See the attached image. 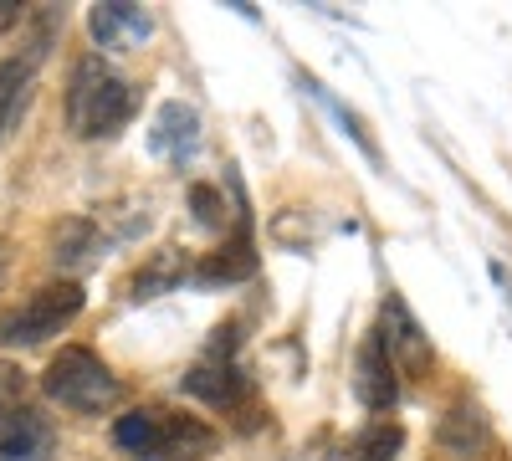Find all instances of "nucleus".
I'll use <instances>...</instances> for the list:
<instances>
[{
	"label": "nucleus",
	"mask_w": 512,
	"mask_h": 461,
	"mask_svg": "<svg viewBox=\"0 0 512 461\" xmlns=\"http://www.w3.org/2000/svg\"><path fill=\"white\" fill-rule=\"evenodd\" d=\"M128 118H134V82L98 52L77 57L67 82V129L77 139H113Z\"/></svg>",
	"instance_id": "obj_1"
},
{
	"label": "nucleus",
	"mask_w": 512,
	"mask_h": 461,
	"mask_svg": "<svg viewBox=\"0 0 512 461\" xmlns=\"http://www.w3.org/2000/svg\"><path fill=\"white\" fill-rule=\"evenodd\" d=\"M41 390H47V400H57L62 410H77V415H98L118 400V380H113V369L93 354V349H62L47 374H41Z\"/></svg>",
	"instance_id": "obj_2"
},
{
	"label": "nucleus",
	"mask_w": 512,
	"mask_h": 461,
	"mask_svg": "<svg viewBox=\"0 0 512 461\" xmlns=\"http://www.w3.org/2000/svg\"><path fill=\"white\" fill-rule=\"evenodd\" d=\"M113 441L139 456V461H175V456H190V451H205L210 436L205 426L185 421V415H169V410H134L123 415V421L113 426Z\"/></svg>",
	"instance_id": "obj_3"
},
{
	"label": "nucleus",
	"mask_w": 512,
	"mask_h": 461,
	"mask_svg": "<svg viewBox=\"0 0 512 461\" xmlns=\"http://www.w3.org/2000/svg\"><path fill=\"white\" fill-rule=\"evenodd\" d=\"M82 313V287L77 282H47L31 298H21L16 308L0 313V344L6 349H31L41 339L62 333L72 318Z\"/></svg>",
	"instance_id": "obj_4"
},
{
	"label": "nucleus",
	"mask_w": 512,
	"mask_h": 461,
	"mask_svg": "<svg viewBox=\"0 0 512 461\" xmlns=\"http://www.w3.org/2000/svg\"><path fill=\"white\" fill-rule=\"evenodd\" d=\"M57 446L52 421L31 405H0V461H47Z\"/></svg>",
	"instance_id": "obj_5"
},
{
	"label": "nucleus",
	"mask_w": 512,
	"mask_h": 461,
	"mask_svg": "<svg viewBox=\"0 0 512 461\" xmlns=\"http://www.w3.org/2000/svg\"><path fill=\"white\" fill-rule=\"evenodd\" d=\"M354 395L364 410H390L395 395H400V380H395V359L384 349L379 333L359 344V364H354Z\"/></svg>",
	"instance_id": "obj_6"
},
{
	"label": "nucleus",
	"mask_w": 512,
	"mask_h": 461,
	"mask_svg": "<svg viewBox=\"0 0 512 461\" xmlns=\"http://www.w3.org/2000/svg\"><path fill=\"white\" fill-rule=\"evenodd\" d=\"M149 149L159 159H175L185 164L195 149H200V113L190 103H164L154 113V129H149Z\"/></svg>",
	"instance_id": "obj_7"
},
{
	"label": "nucleus",
	"mask_w": 512,
	"mask_h": 461,
	"mask_svg": "<svg viewBox=\"0 0 512 461\" xmlns=\"http://www.w3.org/2000/svg\"><path fill=\"white\" fill-rule=\"evenodd\" d=\"M374 333L384 339L390 359L395 354L405 359V369H425V364H431V344H425V333L415 328V318H410V308L400 298H384V328H374Z\"/></svg>",
	"instance_id": "obj_8"
},
{
	"label": "nucleus",
	"mask_w": 512,
	"mask_h": 461,
	"mask_svg": "<svg viewBox=\"0 0 512 461\" xmlns=\"http://www.w3.org/2000/svg\"><path fill=\"white\" fill-rule=\"evenodd\" d=\"M88 26H93V41H98V47H123V41H144V36L154 31V26H149V16H144L139 6H128V0H108V6H93Z\"/></svg>",
	"instance_id": "obj_9"
},
{
	"label": "nucleus",
	"mask_w": 512,
	"mask_h": 461,
	"mask_svg": "<svg viewBox=\"0 0 512 461\" xmlns=\"http://www.w3.org/2000/svg\"><path fill=\"white\" fill-rule=\"evenodd\" d=\"M185 395L226 410V405H236V400L246 395V374H241L236 364H195V369L185 374Z\"/></svg>",
	"instance_id": "obj_10"
},
{
	"label": "nucleus",
	"mask_w": 512,
	"mask_h": 461,
	"mask_svg": "<svg viewBox=\"0 0 512 461\" xmlns=\"http://www.w3.org/2000/svg\"><path fill=\"white\" fill-rule=\"evenodd\" d=\"M185 251L180 246H159L154 257L134 272V292H128V298L134 303H144V298H159V292H175L180 282H185Z\"/></svg>",
	"instance_id": "obj_11"
},
{
	"label": "nucleus",
	"mask_w": 512,
	"mask_h": 461,
	"mask_svg": "<svg viewBox=\"0 0 512 461\" xmlns=\"http://www.w3.org/2000/svg\"><path fill=\"white\" fill-rule=\"evenodd\" d=\"M31 72H36L31 57H6L0 62V134L16 123V113H21V103L31 93Z\"/></svg>",
	"instance_id": "obj_12"
},
{
	"label": "nucleus",
	"mask_w": 512,
	"mask_h": 461,
	"mask_svg": "<svg viewBox=\"0 0 512 461\" xmlns=\"http://www.w3.org/2000/svg\"><path fill=\"white\" fill-rule=\"evenodd\" d=\"M98 246H103V236H98L93 221H62V226H57V251H52V257H57L62 267H82V262L98 257Z\"/></svg>",
	"instance_id": "obj_13"
},
{
	"label": "nucleus",
	"mask_w": 512,
	"mask_h": 461,
	"mask_svg": "<svg viewBox=\"0 0 512 461\" xmlns=\"http://www.w3.org/2000/svg\"><path fill=\"white\" fill-rule=\"evenodd\" d=\"M251 272H256V257H251V241H246V231H241L236 246H221L195 277L210 287V282H241V277H251Z\"/></svg>",
	"instance_id": "obj_14"
},
{
	"label": "nucleus",
	"mask_w": 512,
	"mask_h": 461,
	"mask_svg": "<svg viewBox=\"0 0 512 461\" xmlns=\"http://www.w3.org/2000/svg\"><path fill=\"white\" fill-rule=\"evenodd\" d=\"M400 446H405V431H400L395 421H374V426L354 441L349 461H395Z\"/></svg>",
	"instance_id": "obj_15"
},
{
	"label": "nucleus",
	"mask_w": 512,
	"mask_h": 461,
	"mask_svg": "<svg viewBox=\"0 0 512 461\" xmlns=\"http://www.w3.org/2000/svg\"><path fill=\"white\" fill-rule=\"evenodd\" d=\"M190 205H195V221L200 226H221V195L210 190V185H195L190 190Z\"/></svg>",
	"instance_id": "obj_16"
},
{
	"label": "nucleus",
	"mask_w": 512,
	"mask_h": 461,
	"mask_svg": "<svg viewBox=\"0 0 512 461\" xmlns=\"http://www.w3.org/2000/svg\"><path fill=\"white\" fill-rule=\"evenodd\" d=\"M16 395H21V369L0 364V405H16Z\"/></svg>",
	"instance_id": "obj_17"
},
{
	"label": "nucleus",
	"mask_w": 512,
	"mask_h": 461,
	"mask_svg": "<svg viewBox=\"0 0 512 461\" xmlns=\"http://www.w3.org/2000/svg\"><path fill=\"white\" fill-rule=\"evenodd\" d=\"M16 21H26V11L16 6V0H0V31H11Z\"/></svg>",
	"instance_id": "obj_18"
},
{
	"label": "nucleus",
	"mask_w": 512,
	"mask_h": 461,
	"mask_svg": "<svg viewBox=\"0 0 512 461\" xmlns=\"http://www.w3.org/2000/svg\"><path fill=\"white\" fill-rule=\"evenodd\" d=\"M0 272H6V257H0Z\"/></svg>",
	"instance_id": "obj_19"
}]
</instances>
